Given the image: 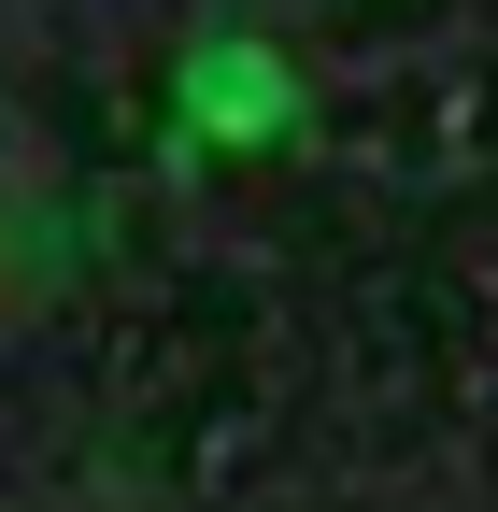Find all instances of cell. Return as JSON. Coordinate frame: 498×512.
Wrapping results in <instances>:
<instances>
[{
    "label": "cell",
    "mask_w": 498,
    "mask_h": 512,
    "mask_svg": "<svg viewBox=\"0 0 498 512\" xmlns=\"http://www.w3.org/2000/svg\"><path fill=\"white\" fill-rule=\"evenodd\" d=\"M185 100H200V114H228V128H285V114H299V86L271 72L257 43H214L200 72H185Z\"/></svg>",
    "instance_id": "obj_1"
}]
</instances>
